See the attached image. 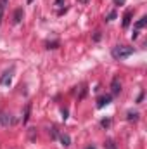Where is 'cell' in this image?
<instances>
[{"instance_id": "6da1fadb", "label": "cell", "mask_w": 147, "mask_h": 149, "mask_svg": "<svg viewBox=\"0 0 147 149\" xmlns=\"http://www.w3.org/2000/svg\"><path fill=\"white\" fill-rule=\"evenodd\" d=\"M135 50H133V47H126V45H116V47H112V50H111V56L114 57V59H126V57H130L132 54H133Z\"/></svg>"}, {"instance_id": "7a4b0ae2", "label": "cell", "mask_w": 147, "mask_h": 149, "mask_svg": "<svg viewBox=\"0 0 147 149\" xmlns=\"http://www.w3.org/2000/svg\"><path fill=\"white\" fill-rule=\"evenodd\" d=\"M12 76H14V66H10L7 71H3V74L0 76V85L2 87H9L10 81H12Z\"/></svg>"}, {"instance_id": "3957f363", "label": "cell", "mask_w": 147, "mask_h": 149, "mask_svg": "<svg viewBox=\"0 0 147 149\" xmlns=\"http://www.w3.org/2000/svg\"><path fill=\"white\" fill-rule=\"evenodd\" d=\"M111 92H112V95H118L121 92V83H119V78L118 76H114L112 81H111Z\"/></svg>"}, {"instance_id": "277c9868", "label": "cell", "mask_w": 147, "mask_h": 149, "mask_svg": "<svg viewBox=\"0 0 147 149\" xmlns=\"http://www.w3.org/2000/svg\"><path fill=\"white\" fill-rule=\"evenodd\" d=\"M111 99H112L111 95H101V97L97 99V108L101 109V108H104V106H107V104L111 102Z\"/></svg>"}, {"instance_id": "5b68a950", "label": "cell", "mask_w": 147, "mask_h": 149, "mask_svg": "<svg viewBox=\"0 0 147 149\" xmlns=\"http://www.w3.org/2000/svg\"><path fill=\"white\" fill-rule=\"evenodd\" d=\"M130 21H132V10H126L125 16H123V28H128Z\"/></svg>"}, {"instance_id": "8992f818", "label": "cell", "mask_w": 147, "mask_h": 149, "mask_svg": "<svg viewBox=\"0 0 147 149\" xmlns=\"http://www.w3.org/2000/svg\"><path fill=\"white\" fill-rule=\"evenodd\" d=\"M23 16H24V12H23V9H17L16 12H14V23L17 24V23H21V19H23Z\"/></svg>"}, {"instance_id": "52a82bcc", "label": "cell", "mask_w": 147, "mask_h": 149, "mask_svg": "<svg viewBox=\"0 0 147 149\" xmlns=\"http://www.w3.org/2000/svg\"><path fill=\"white\" fill-rule=\"evenodd\" d=\"M59 139H61L62 146H69V144H71V137H69L68 134H61V135H59Z\"/></svg>"}, {"instance_id": "ba28073f", "label": "cell", "mask_w": 147, "mask_h": 149, "mask_svg": "<svg viewBox=\"0 0 147 149\" xmlns=\"http://www.w3.org/2000/svg\"><path fill=\"white\" fill-rule=\"evenodd\" d=\"M0 121H2V125H3V127H7L12 120H10V116H9V114H5V113H3V114H0Z\"/></svg>"}, {"instance_id": "9c48e42d", "label": "cell", "mask_w": 147, "mask_h": 149, "mask_svg": "<svg viewBox=\"0 0 147 149\" xmlns=\"http://www.w3.org/2000/svg\"><path fill=\"white\" fill-rule=\"evenodd\" d=\"M146 23H147V17L144 16V17H140L137 23H135V30H140V28H144L146 26Z\"/></svg>"}, {"instance_id": "30bf717a", "label": "cell", "mask_w": 147, "mask_h": 149, "mask_svg": "<svg viewBox=\"0 0 147 149\" xmlns=\"http://www.w3.org/2000/svg\"><path fill=\"white\" fill-rule=\"evenodd\" d=\"M5 3H7V0H0V23H2V17H3V10H5Z\"/></svg>"}, {"instance_id": "8fae6325", "label": "cell", "mask_w": 147, "mask_h": 149, "mask_svg": "<svg viewBox=\"0 0 147 149\" xmlns=\"http://www.w3.org/2000/svg\"><path fill=\"white\" fill-rule=\"evenodd\" d=\"M126 118H128L130 121H132V120H139V113H135V111H128Z\"/></svg>"}, {"instance_id": "7c38bea8", "label": "cell", "mask_w": 147, "mask_h": 149, "mask_svg": "<svg viewBox=\"0 0 147 149\" xmlns=\"http://www.w3.org/2000/svg\"><path fill=\"white\" fill-rule=\"evenodd\" d=\"M30 109H31V104H28V106H26V111H24V118H23V123H26V121H28V118H30Z\"/></svg>"}, {"instance_id": "4fadbf2b", "label": "cell", "mask_w": 147, "mask_h": 149, "mask_svg": "<svg viewBox=\"0 0 147 149\" xmlns=\"http://www.w3.org/2000/svg\"><path fill=\"white\" fill-rule=\"evenodd\" d=\"M106 148H107V149H118V148H116V142H114L112 139H107V142H106Z\"/></svg>"}, {"instance_id": "5bb4252c", "label": "cell", "mask_w": 147, "mask_h": 149, "mask_svg": "<svg viewBox=\"0 0 147 149\" xmlns=\"http://www.w3.org/2000/svg\"><path fill=\"white\" fill-rule=\"evenodd\" d=\"M101 125H102L104 128H109L111 127V118H104V120L101 121Z\"/></svg>"}, {"instance_id": "9a60e30c", "label": "cell", "mask_w": 147, "mask_h": 149, "mask_svg": "<svg viewBox=\"0 0 147 149\" xmlns=\"http://www.w3.org/2000/svg\"><path fill=\"white\" fill-rule=\"evenodd\" d=\"M106 19H107V21H112V19H116V12H114V10H112V12H109Z\"/></svg>"}, {"instance_id": "2e32d148", "label": "cell", "mask_w": 147, "mask_h": 149, "mask_svg": "<svg viewBox=\"0 0 147 149\" xmlns=\"http://www.w3.org/2000/svg\"><path fill=\"white\" fill-rule=\"evenodd\" d=\"M57 47V42H54V43H47V49H55Z\"/></svg>"}, {"instance_id": "e0dca14e", "label": "cell", "mask_w": 147, "mask_h": 149, "mask_svg": "<svg viewBox=\"0 0 147 149\" xmlns=\"http://www.w3.org/2000/svg\"><path fill=\"white\" fill-rule=\"evenodd\" d=\"M62 120H66V118H68V109H62Z\"/></svg>"}, {"instance_id": "ac0fdd59", "label": "cell", "mask_w": 147, "mask_h": 149, "mask_svg": "<svg viewBox=\"0 0 147 149\" xmlns=\"http://www.w3.org/2000/svg\"><path fill=\"white\" fill-rule=\"evenodd\" d=\"M137 37H139V30H135V31H133V35H132V38H133V40H135Z\"/></svg>"}, {"instance_id": "d6986e66", "label": "cell", "mask_w": 147, "mask_h": 149, "mask_svg": "<svg viewBox=\"0 0 147 149\" xmlns=\"http://www.w3.org/2000/svg\"><path fill=\"white\" fill-rule=\"evenodd\" d=\"M114 3H125V0H114Z\"/></svg>"}, {"instance_id": "ffe728a7", "label": "cell", "mask_w": 147, "mask_h": 149, "mask_svg": "<svg viewBox=\"0 0 147 149\" xmlns=\"http://www.w3.org/2000/svg\"><path fill=\"white\" fill-rule=\"evenodd\" d=\"M62 3V0H55V5H61Z\"/></svg>"}, {"instance_id": "44dd1931", "label": "cell", "mask_w": 147, "mask_h": 149, "mask_svg": "<svg viewBox=\"0 0 147 149\" xmlns=\"http://www.w3.org/2000/svg\"><path fill=\"white\" fill-rule=\"evenodd\" d=\"M85 149H97L95 146H88V148H85Z\"/></svg>"}]
</instances>
